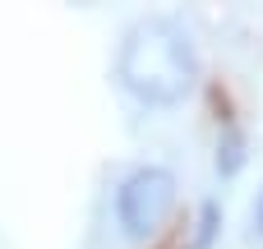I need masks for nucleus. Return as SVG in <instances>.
Here are the masks:
<instances>
[{"label": "nucleus", "instance_id": "nucleus-1", "mask_svg": "<svg viewBox=\"0 0 263 249\" xmlns=\"http://www.w3.org/2000/svg\"><path fill=\"white\" fill-rule=\"evenodd\" d=\"M199 79V51L190 32L166 18H139L116 51V83L143 106H176Z\"/></svg>", "mask_w": 263, "mask_h": 249}, {"label": "nucleus", "instance_id": "nucleus-2", "mask_svg": "<svg viewBox=\"0 0 263 249\" xmlns=\"http://www.w3.org/2000/svg\"><path fill=\"white\" fill-rule=\"evenodd\" d=\"M176 208V176L166 166H139L116 189V222L125 240H153Z\"/></svg>", "mask_w": 263, "mask_h": 249}, {"label": "nucleus", "instance_id": "nucleus-3", "mask_svg": "<svg viewBox=\"0 0 263 249\" xmlns=\"http://www.w3.org/2000/svg\"><path fill=\"white\" fill-rule=\"evenodd\" d=\"M240 148H245V143H240V134H236V129L227 134V143H217V171H222V176H236V171H240V162H245V152H240Z\"/></svg>", "mask_w": 263, "mask_h": 249}, {"label": "nucleus", "instance_id": "nucleus-4", "mask_svg": "<svg viewBox=\"0 0 263 249\" xmlns=\"http://www.w3.org/2000/svg\"><path fill=\"white\" fill-rule=\"evenodd\" d=\"M217 222H222L217 203H203V213H199V231H194V249H208V245H213V236H217Z\"/></svg>", "mask_w": 263, "mask_h": 249}, {"label": "nucleus", "instance_id": "nucleus-5", "mask_svg": "<svg viewBox=\"0 0 263 249\" xmlns=\"http://www.w3.org/2000/svg\"><path fill=\"white\" fill-rule=\"evenodd\" d=\"M254 231L263 236V189H259V199H254Z\"/></svg>", "mask_w": 263, "mask_h": 249}]
</instances>
